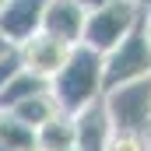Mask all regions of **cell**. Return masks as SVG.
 Masks as SVG:
<instances>
[{
    "mask_svg": "<svg viewBox=\"0 0 151 151\" xmlns=\"http://www.w3.org/2000/svg\"><path fill=\"white\" fill-rule=\"evenodd\" d=\"M49 95L60 106V113H81L95 106L106 95V77H102V53L88 49L77 42L67 56V63L49 77Z\"/></svg>",
    "mask_w": 151,
    "mask_h": 151,
    "instance_id": "cell-1",
    "label": "cell"
},
{
    "mask_svg": "<svg viewBox=\"0 0 151 151\" xmlns=\"http://www.w3.org/2000/svg\"><path fill=\"white\" fill-rule=\"evenodd\" d=\"M141 18H144V14H141L130 0H109V4L88 11L84 32H81V46H88V49H95V53L106 56L113 46H119L123 39L141 25Z\"/></svg>",
    "mask_w": 151,
    "mask_h": 151,
    "instance_id": "cell-2",
    "label": "cell"
},
{
    "mask_svg": "<svg viewBox=\"0 0 151 151\" xmlns=\"http://www.w3.org/2000/svg\"><path fill=\"white\" fill-rule=\"evenodd\" d=\"M102 106H106L113 130L151 134V77H137V81L106 88Z\"/></svg>",
    "mask_w": 151,
    "mask_h": 151,
    "instance_id": "cell-3",
    "label": "cell"
},
{
    "mask_svg": "<svg viewBox=\"0 0 151 151\" xmlns=\"http://www.w3.org/2000/svg\"><path fill=\"white\" fill-rule=\"evenodd\" d=\"M102 77H106V88L137 81V77H151V49H148V42H144L141 25L123 39L119 46H113L102 56Z\"/></svg>",
    "mask_w": 151,
    "mask_h": 151,
    "instance_id": "cell-4",
    "label": "cell"
},
{
    "mask_svg": "<svg viewBox=\"0 0 151 151\" xmlns=\"http://www.w3.org/2000/svg\"><path fill=\"white\" fill-rule=\"evenodd\" d=\"M70 49H74L70 42L53 39V35H46V32H35L32 39H25V42H18V46H14L21 70H28V74L42 77V81H49V77H53L63 63H67Z\"/></svg>",
    "mask_w": 151,
    "mask_h": 151,
    "instance_id": "cell-5",
    "label": "cell"
},
{
    "mask_svg": "<svg viewBox=\"0 0 151 151\" xmlns=\"http://www.w3.org/2000/svg\"><path fill=\"white\" fill-rule=\"evenodd\" d=\"M42 11H46V0H7L0 11V35L11 46L32 39L42 28Z\"/></svg>",
    "mask_w": 151,
    "mask_h": 151,
    "instance_id": "cell-6",
    "label": "cell"
},
{
    "mask_svg": "<svg viewBox=\"0 0 151 151\" xmlns=\"http://www.w3.org/2000/svg\"><path fill=\"white\" fill-rule=\"evenodd\" d=\"M84 18H88V11H84L77 0H46L42 28H39V32L77 46V42H81V32H84Z\"/></svg>",
    "mask_w": 151,
    "mask_h": 151,
    "instance_id": "cell-7",
    "label": "cell"
},
{
    "mask_svg": "<svg viewBox=\"0 0 151 151\" xmlns=\"http://www.w3.org/2000/svg\"><path fill=\"white\" fill-rule=\"evenodd\" d=\"M74 130H77L74 151H106V148H109L113 123H109V116H106L102 99H99L95 106H88V109L74 113Z\"/></svg>",
    "mask_w": 151,
    "mask_h": 151,
    "instance_id": "cell-8",
    "label": "cell"
},
{
    "mask_svg": "<svg viewBox=\"0 0 151 151\" xmlns=\"http://www.w3.org/2000/svg\"><path fill=\"white\" fill-rule=\"evenodd\" d=\"M74 116L56 113L49 123H42L35 130V151H74Z\"/></svg>",
    "mask_w": 151,
    "mask_h": 151,
    "instance_id": "cell-9",
    "label": "cell"
},
{
    "mask_svg": "<svg viewBox=\"0 0 151 151\" xmlns=\"http://www.w3.org/2000/svg\"><path fill=\"white\" fill-rule=\"evenodd\" d=\"M7 113L14 116L18 123H25L28 130H39L42 123H49L53 116L60 113V106L53 102V95L49 91H39V95H28V99H21V102H14Z\"/></svg>",
    "mask_w": 151,
    "mask_h": 151,
    "instance_id": "cell-10",
    "label": "cell"
},
{
    "mask_svg": "<svg viewBox=\"0 0 151 151\" xmlns=\"http://www.w3.org/2000/svg\"><path fill=\"white\" fill-rule=\"evenodd\" d=\"M39 91H49V81H42V77L28 74V70H14V77L4 84V91H0V109H11L14 102H21V99H28V95H39Z\"/></svg>",
    "mask_w": 151,
    "mask_h": 151,
    "instance_id": "cell-11",
    "label": "cell"
},
{
    "mask_svg": "<svg viewBox=\"0 0 151 151\" xmlns=\"http://www.w3.org/2000/svg\"><path fill=\"white\" fill-rule=\"evenodd\" d=\"M0 148H7V151L35 148V130H28L25 123H18L7 109H0Z\"/></svg>",
    "mask_w": 151,
    "mask_h": 151,
    "instance_id": "cell-12",
    "label": "cell"
},
{
    "mask_svg": "<svg viewBox=\"0 0 151 151\" xmlns=\"http://www.w3.org/2000/svg\"><path fill=\"white\" fill-rule=\"evenodd\" d=\"M106 151H151V134H137V130H113L109 148Z\"/></svg>",
    "mask_w": 151,
    "mask_h": 151,
    "instance_id": "cell-13",
    "label": "cell"
},
{
    "mask_svg": "<svg viewBox=\"0 0 151 151\" xmlns=\"http://www.w3.org/2000/svg\"><path fill=\"white\" fill-rule=\"evenodd\" d=\"M18 67H21V63H18V53H14V49H7V53L0 56V91H4V84L14 77V70H18Z\"/></svg>",
    "mask_w": 151,
    "mask_h": 151,
    "instance_id": "cell-14",
    "label": "cell"
},
{
    "mask_svg": "<svg viewBox=\"0 0 151 151\" xmlns=\"http://www.w3.org/2000/svg\"><path fill=\"white\" fill-rule=\"evenodd\" d=\"M141 32H144V42H148V49H151V14L141 18Z\"/></svg>",
    "mask_w": 151,
    "mask_h": 151,
    "instance_id": "cell-15",
    "label": "cell"
},
{
    "mask_svg": "<svg viewBox=\"0 0 151 151\" xmlns=\"http://www.w3.org/2000/svg\"><path fill=\"white\" fill-rule=\"evenodd\" d=\"M84 11H95V7H102V4H109V0H77Z\"/></svg>",
    "mask_w": 151,
    "mask_h": 151,
    "instance_id": "cell-16",
    "label": "cell"
},
{
    "mask_svg": "<svg viewBox=\"0 0 151 151\" xmlns=\"http://www.w3.org/2000/svg\"><path fill=\"white\" fill-rule=\"evenodd\" d=\"M130 4H134L141 14H151V0H130Z\"/></svg>",
    "mask_w": 151,
    "mask_h": 151,
    "instance_id": "cell-17",
    "label": "cell"
},
{
    "mask_svg": "<svg viewBox=\"0 0 151 151\" xmlns=\"http://www.w3.org/2000/svg\"><path fill=\"white\" fill-rule=\"evenodd\" d=\"M7 49H14V46H11V42H7V39L0 35V56H4V53H7Z\"/></svg>",
    "mask_w": 151,
    "mask_h": 151,
    "instance_id": "cell-18",
    "label": "cell"
},
{
    "mask_svg": "<svg viewBox=\"0 0 151 151\" xmlns=\"http://www.w3.org/2000/svg\"><path fill=\"white\" fill-rule=\"evenodd\" d=\"M4 4H7V0H0V11H4Z\"/></svg>",
    "mask_w": 151,
    "mask_h": 151,
    "instance_id": "cell-19",
    "label": "cell"
},
{
    "mask_svg": "<svg viewBox=\"0 0 151 151\" xmlns=\"http://www.w3.org/2000/svg\"><path fill=\"white\" fill-rule=\"evenodd\" d=\"M25 151H35V148H25Z\"/></svg>",
    "mask_w": 151,
    "mask_h": 151,
    "instance_id": "cell-20",
    "label": "cell"
}]
</instances>
